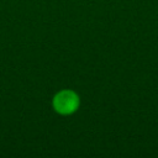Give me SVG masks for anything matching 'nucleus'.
I'll return each mask as SVG.
<instances>
[{
  "mask_svg": "<svg viewBox=\"0 0 158 158\" xmlns=\"http://www.w3.org/2000/svg\"><path fill=\"white\" fill-rule=\"evenodd\" d=\"M79 106V98L72 90H62L53 98V107L62 115L73 114Z\"/></svg>",
  "mask_w": 158,
  "mask_h": 158,
  "instance_id": "obj_1",
  "label": "nucleus"
}]
</instances>
